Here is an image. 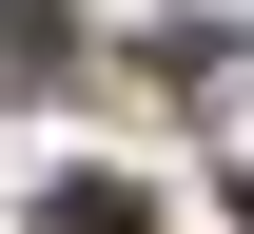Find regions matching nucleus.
<instances>
[{
    "label": "nucleus",
    "mask_w": 254,
    "mask_h": 234,
    "mask_svg": "<svg viewBox=\"0 0 254 234\" xmlns=\"http://www.w3.org/2000/svg\"><path fill=\"white\" fill-rule=\"evenodd\" d=\"M39 234H157V215H137L118 176H59V195H39Z\"/></svg>",
    "instance_id": "nucleus-1"
},
{
    "label": "nucleus",
    "mask_w": 254,
    "mask_h": 234,
    "mask_svg": "<svg viewBox=\"0 0 254 234\" xmlns=\"http://www.w3.org/2000/svg\"><path fill=\"white\" fill-rule=\"evenodd\" d=\"M78 39H59V0H0V78H59Z\"/></svg>",
    "instance_id": "nucleus-2"
}]
</instances>
